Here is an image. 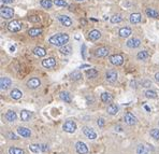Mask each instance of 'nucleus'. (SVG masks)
Instances as JSON below:
<instances>
[{
    "label": "nucleus",
    "mask_w": 159,
    "mask_h": 154,
    "mask_svg": "<svg viewBox=\"0 0 159 154\" xmlns=\"http://www.w3.org/2000/svg\"><path fill=\"white\" fill-rule=\"evenodd\" d=\"M69 36L67 34H56L49 38V42L55 46H64L68 43Z\"/></svg>",
    "instance_id": "f257e3e1"
},
{
    "label": "nucleus",
    "mask_w": 159,
    "mask_h": 154,
    "mask_svg": "<svg viewBox=\"0 0 159 154\" xmlns=\"http://www.w3.org/2000/svg\"><path fill=\"white\" fill-rule=\"evenodd\" d=\"M0 13H1V16L5 19H10L13 17L14 15V10L10 7H2L1 10H0Z\"/></svg>",
    "instance_id": "f03ea898"
},
{
    "label": "nucleus",
    "mask_w": 159,
    "mask_h": 154,
    "mask_svg": "<svg viewBox=\"0 0 159 154\" xmlns=\"http://www.w3.org/2000/svg\"><path fill=\"white\" fill-rule=\"evenodd\" d=\"M75 129H76V124H75V122H74V121L69 120L64 124V132L69 133V134L74 133L75 132Z\"/></svg>",
    "instance_id": "7ed1b4c3"
},
{
    "label": "nucleus",
    "mask_w": 159,
    "mask_h": 154,
    "mask_svg": "<svg viewBox=\"0 0 159 154\" xmlns=\"http://www.w3.org/2000/svg\"><path fill=\"white\" fill-rule=\"evenodd\" d=\"M110 63L112 65H115V66H121L124 63V57L119 55V54H114V55H111L110 56Z\"/></svg>",
    "instance_id": "20e7f679"
},
{
    "label": "nucleus",
    "mask_w": 159,
    "mask_h": 154,
    "mask_svg": "<svg viewBox=\"0 0 159 154\" xmlns=\"http://www.w3.org/2000/svg\"><path fill=\"white\" fill-rule=\"evenodd\" d=\"M117 78H118V75H117V72H116V70L111 69V70H109V71L106 73V81H108L109 83L116 82Z\"/></svg>",
    "instance_id": "39448f33"
},
{
    "label": "nucleus",
    "mask_w": 159,
    "mask_h": 154,
    "mask_svg": "<svg viewBox=\"0 0 159 154\" xmlns=\"http://www.w3.org/2000/svg\"><path fill=\"white\" fill-rule=\"evenodd\" d=\"M8 29L12 32H17V31L22 29V24L19 21H12V22L9 23Z\"/></svg>",
    "instance_id": "423d86ee"
},
{
    "label": "nucleus",
    "mask_w": 159,
    "mask_h": 154,
    "mask_svg": "<svg viewBox=\"0 0 159 154\" xmlns=\"http://www.w3.org/2000/svg\"><path fill=\"white\" fill-rule=\"evenodd\" d=\"M75 150L79 154H86L88 152V148L84 142L79 141V142H76L75 144Z\"/></svg>",
    "instance_id": "0eeeda50"
},
{
    "label": "nucleus",
    "mask_w": 159,
    "mask_h": 154,
    "mask_svg": "<svg viewBox=\"0 0 159 154\" xmlns=\"http://www.w3.org/2000/svg\"><path fill=\"white\" fill-rule=\"evenodd\" d=\"M83 133L88 139L93 140V139H96V138H97V134L94 132L93 128H89V127H86V126H85V127H83Z\"/></svg>",
    "instance_id": "6e6552de"
},
{
    "label": "nucleus",
    "mask_w": 159,
    "mask_h": 154,
    "mask_svg": "<svg viewBox=\"0 0 159 154\" xmlns=\"http://www.w3.org/2000/svg\"><path fill=\"white\" fill-rule=\"evenodd\" d=\"M42 66L45 68H53L54 66H56V59L53 57L45 58V59L42 60Z\"/></svg>",
    "instance_id": "1a4fd4ad"
},
{
    "label": "nucleus",
    "mask_w": 159,
    "mask_h": 154,
    "mask_svg": "<svg viewBox=\"0 0 159 154\" xmlns=\"http://www.w3.org/2000/svg\"><path fill=\"white\" fill-rule=\"evenodd\" d=\"M57 19H58V21H59V22L66 27H70L72 25L71 19H70L69 16H67V15H59Z\"/></svg>",
    "instance_id": "9d476101"
},
{
    "label": "nucleus",
    "mask_w": 159,
    "mask_h": 154,
    "mask_svg": "<svg viewBox=\"0 0 159 154\" xmlns=\"http://www.w3.org/2000/svg\"><path fill=\"white\" fill-rule=\"evenodd\" d=\"M40 85H41V82H40V80H39L38 78H31V79L27 82V86L29 87V88H32V90L38 88Z\"/></svg>",
    "instance_id": "9b49d317"
},
{
    "label": "nucleus",
    "mask_w": 159,
    "mask_h": 154,
    "mask_svg": "<svg viewBox=\"0 0 159 154\" xmlns=\"http://www.w3.org/2000/svg\"><path fill=\"white\" fill-rule=\"evenodd\" d=\"M12 84V81L9 78H5V77H2L0 79V86H1V90H8L9 87L11 86Z\"/></svg>",
    "instance_id": "f8f14e48"
},
{
    "label": "nucleus",
    "mask_w": 159,
    "mask_h": 154,
    "mask_svg": "<svg viewBox=\"0 0 159 154\" xmlns=\"http://www.w3.org/2000/svg\"><path fill=\"white\" fill-rule=\"evenodd\" d=\"M141 45V40L140 39H136V38H132L127 41V46L130 48V49H136V48H139Z\"/></svg>",
    "instance_id": "ddd939ff"
},
{
    "label": "nucleus",
    "mask_w": 159,
    "mask_h": 154,
    "mask_svg": "<svg viewBox=\"0 0 159 154\" xmlns=\"http://www.w3.org/2000/svg\"><path fill=\"white\" fill-rule=\"evenodd\" d=\"M125 122L128 125H134L136 123V117L133 115L132 113L127 112L125 114Z\"/></svg>",
    "instance_id": "4468645a"
},
{
    "label": "nucleus",
    "mask_w": 159,
    "mask_h": 154,
    "mask_svg": "<svg viewBox=\"0 0 159 154\" xmlns=\"http://www.w3.org/2000/svg\"><path fill=\"white\" fill-rule=\"evenodd\" d=\"M100 37H101V32L97 29L91 30L90 32L88 34V39H89L90 41H97Z\"/></svg>",
    "instance_id": "2eb2a0df"
},
{
    "label": "nucleus",
    "mask_w": 159,
    "mask_h": 154,
    "mask_svg": "<svg viewBox=\"0 0 159 154\" xmlns=\"http://www.w3.org/2000/svg\"><path fill=\"white\" fill-rule=\"evenodd\" d=\"M108 54H109V50L104 48V46H101V48L97 49L95 52V55L97 57H106L108 56Z\"/></svg>",
    "instance_id": "dca6fc26"
},
{
    "label": "nucleus",
    "mask_w": 159,
    "mask_h": 154,
    "mask_svg": "<svg viewBox=\"0 0 159 154\" xmlns=\"http://www.w3.org/2000/svg\"><path fill=\"white\" fill-rule=\"evenodd\" d=\"M141 19H142V16H141L140 13H132L129 17V21L131 24H139L141 22Z\"/></svg>",
    "instance_id": "f3484780"
},
{
    "label": "nucleus",
    "mask_w": 159,
    "mask_h": 154,
    "mask_svg": "<svg viewBox=\"0 0 159 154\" xmlns=\"http://www.w3.org/2000/svg\"><path fill=\"white\" fill-rule=\"evenodd\" d=\"M17 134L21 135L22 137H30L31 132L30 129H28V128L26 127H19V129H17Z\"/></svg>",
    "instance_id": "a211bd4d"
},
{
    "label": "nucleus",
    "mask_w": 159,
    "mask_h": 154,
    "mask_svg": "<svg viewBox=\"0 0 159 154\" xmlns=\"http://www.w3.org/2000/svg\"><path fill=\"white\" fill-rule=\"evenodd\" d=\"M131 29L129 28V27H124V28H121L119 29V36H121V38H127L129 37L130 35H131Z\"/></svg>",
    "instance_id": "6ab92c4d"
},
{
    "label": "nucleus",
    "mask_w": 159,
    "mask_h": 154,
    "mask_svg": "<svg viewBox=\"0 0 159 154\" xmlns=\"http://www.w3.org/2000/svg\"><path fill=\"white\" fill-rule=\"evenodd\" d=\"M118 110H119V108H118V106L115 105V104H111V105L108 107V113L111 114V115H115V114L118 112Z\"/></svg>",
    "instance_id": "aec40b11"
},
{
    "label": "nucleus",
    "mask_w": 159,
    "mask_h": 154,
    "mask_svg": "<svg viewBox=\"0 0 159 154\" xmlns=\"http://www.w3.org/2000/svg\"><path fill=\"white\" fill-rule=\"evenodd\" d=\"M145 13H146V15H147L148 17H153V19H157L159 16V13L156 10H154V9H151V8H148V9H146L145 10Z\"/></svg>",
    "instance_id": "412c9836"
},
{
    "label": "nucleus",
    "mask_w": 159,
    "mask_h": 154,
    "mask_svg": "<svg viewBox=\"0 0 159 154\" xmlns=\"http://www.w3.org/2000/svg\"><path fill=\"white\" fill-rule=\"evenodd\" d=\"M31 115H32V113L30 111H27V110H23L22 112H21V119L22 121L24 122H27L28 120H30Z\"/></svg>",
    "instance_id": "4be33fe9"
},
{
    "label": "nucleus",
    "mask_w": 159,
    "mask_h": 154,
    "mask_svg": "<svg viewBox=\"0 0 159 154\" xmlns=\"http://www.w3.org/2000/svg\"><path fill=\"white\" fill-rule=\"evenodd\" d=\"M42 34V29L40 28H30V29L28 30V35L30 36V37H38L40 35Z\"/></svg>",
    "instance_id": "5701e85b"
},
{
    "label": "nucleus",
    "mask_w": 159,
    "mask_h": 154,
    "mask_svg": "<svg viewBox=\"0 0 159 154\" xmlns=\"http://www.w3.org/2000/svg\"><path fill=\"white\" fill-rule=\"evenodd\" d=\"M34 55H37V56H39V57H43L46 55L45 49H43V48H41V46L36 48V49L34 50Z\"/></svg>",
    "instance_id": "b1692460"
},
{
    "label": "nucleus",
    "mask_w": 159,
    "mask_h": 154,
    "mask_svg": "<svg viewBox=\"0 0 159 154\" xmlns=\"http://www.w3.org/2000/svg\"><path fill=\"white\" fill-rule=\"evenodd\" d=\"M101 100H102V102H104V104H109V102H111L113 100V96L111 94H109V93H103V94L101 95Z\"/></svg>",
    "instance_id": "393cba45"
},
{
    "label": "nucleus",
    "mask_w": 159,
    "mask_h": 154,
    "mask_svg": "<svg viewBox=\"0 0 159 154\" xmlns=\"http://www.w3.org/2000/svg\"><path fill=\"white\" fill-rule=\"evenodd\" d=\"M59 97L64 102H71V96H70V94H69L68 92H61L60 94H59Z\"/></svg>",
    "instance_id": "a878e982"
},
{
    "label": "nucleus",
    "mask_w": 159,
    "mask_h": 154,
    "mask_svg": "<svg viewBox=\"0 0 159 154\" xmlns=\"http://www.w3.org/2000/svg\"><path fill=\"white\" fill-rule=\"evenodd\" d=\"M5 119L9 121V122H14L16 120V113L14 111H8L5 113Z\"/></svg>",
    "instance_id": "bb28decb"
},
{
    "label": "nucleus",
    "mask_w": 159,
    "mask_h": 154,
    "mask_svg": "<svg viewBox=\"0 0 159 154\" xmlns=\"http://www.w3.org/2000/svg\"><path fill=\"white\" fill-rule=\"evenodd\" d=\"M11 97L13 98V99H16V100H17V99H21V98H22V96H23V93H22V92H21V90H13L11 92Z\"/></svg>",
    "instance_id": "cd10ccee"
},
{
    "label": "nucleus",
    "mask_w": 159,
    "mask_h": 154,
    "mask_svg": "<svg viewBox=\"0 0 159 154\" xmlns=\"http://www.w3.org/2000/svg\"><path fill=\"white\" fill-rule=\"evenodd\" d=\"M86 75L89 79H95L96 77L98 75V71L96 69H88L87 71H86Z\"/></svg>",
    "instance_id": "c85d7f7f"
},
{
    "label": "nucleus",
    "mask_w": 159,
    "mask_h": 154,
    "mask_svg": "<svg viewBox=\"0 0 159 154\" xmlns=\"http://www.w3.org/2000/svg\"><path fill=\"white\" fill-rule=\"evenodd\" d=\"M72 52V49H71V46L70 45H64V46H61V49H60V53L61 54H64V55H69L70 53Z\"/></svg>",
    "instance_id": "c756f323"
},
{
    "label": "nucleus",
    "mask_w": 159,
    "mask_h": 154,
    "mask_svg": "<svg viewBox=\"0 0 159 154\" xmlns=\"http://www.w3.org/2000/svg\"><path fill=\"white\" fill-rule=\"evenodd\" d=\"M29 150L34 153H38L40 151H42V146L41 144H31L29 147Z\"/></svg>",
    "instance_id": "7c9ffc66"
},
{
    "label": "nucleus",
    "mask_w": 159,
    "mask_h": 154,
    "mask_svg": "<svg viewBox=\"0 0 159 154\" xmlns=\"http://www.w3.org/2000/svg\"><path fill=\"white\" fill-rule=\"evenodd\" d=\"M53 1L52 0H41V6L45 9H51L53 6Z\"/></svg>",
    "instance_id": "2f4dec72"
},
{
    "label": "nucleus",
    "mask_w": 159,
    "mask_h": 154,
    "mask_svg": "<svg viewBox=\"0 0 159 154\" xmlns=\"http://www.w3.org/2000/svg\"><path fill=\"white\" fill-rule=\"evenodd\" d=\"M123 21V17H121V15L117 14V15H113L112 17H111V23L112 24H118V23H121Z\"/></svg>",
    "instance_id": "473e14b6"
},
{
    "label": "nucleus",
    "mask_w": 159,
    "mask_h": 154,
    "mask_svg": "<svg viewBox=\"0 0 159 154\" xmlns=\"http://www.w3.org/2000/svg\"><path fill=\"white\" fill-rule=\"evenodd\" d=\"M136 57H138V59L144 60V59H146V58L148 57V53L146 52V51H141V52L138 53Z\"/></svg>",
    "instance_id": "72a5a7b5"
},
{
    "label": "nucleus",
    "mask_w": 159,
    "mask_h": 154,
    "mask_svg": "<svg viewBox=\"0 0 159 154\" xmlns=\"http://www.w3.org/2000/svg\"><path fill=\"white\" fill-rule=\"evenodd\" d=\"M9 153L10 154H24V150L19 149V148H14L12 147L9 149Z\"/></svg>",
    "instance_id": "f704fd0d"
},
{
    "label": "nucleus",
    "mask_w": 159,
    "mask_h": 154,
    "mask_svg": "<svg viewBox=\"0 0 159 154\" xmlns=\"http://www.w3.org/2000/svg\"><path fill=\"white\" fill-rule=\"evenodd\" d=\"M147 153V148L144 147V146H139L136 149V154H146Z\"/></svg>",
    "instance_id": "c9c22d12"
},
{
    "label": "nucleus",
    "mask_w": 159,
    "mask_h": 154,
    "mask_svg": "<svg viewBox=\"0 0 159 154\" xmlns=\"http://www.w3.org/2000/svg\"><path fill=\"white\" fill-rule=\"evenodd\" d=\"M151 136L156 140H159V129L157 128H154V129H151Z\"/></svg>",
    "instance_id": "e433bc0d"
},
{
    "label": "nucleus",
    "mask_w": 159,
    "mask_h": 154,
    "mask_svg": "<svg viewBox=\"0 0 159 154\" xmlns=\"http://www.w3.org/2000/svg\"><path fill=\"white\" fill-rule=\"evenodd\" d=\"M145 96L147 98H156L157 97V93L155 90H146L145 92Z\"/></svg>",
    "instance_id": "4c0bfd02"
},
{
    "label": "nucleus",
    "mask_w": 159,
    "mask_h": 154,
    "mask_svg": "<svg viewBox=\"0 0 159 154\" xmlns=\"http://www.w3.org/2000/svg\"><path fill=\"white\" fill-rule=\"evenodd\" d=\"M81 78H82V75H81L79 71H74V72H72V73H71V79L74 80V81H76V80H80Z\"/></svg>",
    "instance_id": "58836bf2"
},
{
    "label": "nucleus",
    "mask_w": 159,
    "mask_h": 154,
    "mask_svg": "<svg viewBox=\"0 0 159 154\" xmlns=\"http://www.w3.org/2000/svg\"><path fill=\"white\" fill-rule=\"evenodd\" d=\"M54 3L58 7H66L67 6V2L64 0H54Z\"/></svg>",
    "instance_id": "ea45409f"
},
{
    "label": "nucleus",
    "mask_w": 159,
    "mask_h": 154,
    "mask_svg": "<svg viewBox=\"0 0 159 154\" xmlns=\"http://www.w3.org/2000/svg\"><path fill=\"white\" fill-rule=\"evenodd\" d=\"M28 19H29L30 22H32V23L40 22V17H39V16H30V17H29Z\"/></svg>",
    "instance_id": "a19ab883"
},
{
    "label": "nucleus",
    "mask_w": 159,
    "mask_h": 154,
    "mask_svg": "<svg viewBox=\"0 0 159 154\" xmlns=\"http://www.w3.org/2000/svg\"><path fill=\"white\" fill-rule=\"evenodd\" d=\"M97 123H98V125L100 127H103V125H104V120H103V119H98Z\"/></svg>",
    "instance_id": "79ce46f5"
},
{
    "label": "nucleus",
    "mask_w": 159,
    "mask_h": 154,
    "mask_svg": "<svg viewBox=\"0 0 159 154\" xmlns=\"http://www.w3.org/2000/svg\"><path fill=\"white\" fill-rule=\"evenodd\" d=\"M151 83L149 82V81H145V82L143 83V85H144V87H148L149 85H151Z\"/></svg>",
    "instance_id": "37998d69"
},
{
    "label": "nucleus",
    "mask_w": 159,
    "mask_h": 154,
    "mask_svg": "<svg viewBox=\"0 0 159 154\" xmlns=\"http://www.w3.org/2000/svg\"><path fill=\"white\" fill-rule=\"evenodd\" d=\"M1 1H2V2H3V3H7V4H9V3H12V2H13V1H14V0H1Z\"/></svg>",
    "instance_id": "c03bdc74"
},
{
    "label": "nucleus",
    "mask_w": 159,
    "mask_h": 154,
    "mask_svg": "<svg viewBox=\"0 0 159 154\" xmlns=\"http://www.w3.org/2000/svg\"><path fill=\"white\" fill-rule=\"evenodd\" d=\"M9 137H10V139H16V136L14 134H12V133L9 134Z\"/></svg>",
    "instance_id": "a18cd8bd"
},
{
    "label": "nucleus",
    "mask_w": 159,
    "mask_h": 154,
    "mask_svg": "<svg viewBox=\"0 0 159 154\" xmlns=\"http://www.w3.org/2000/svg\"><path fill=\"white\" fill-rule=\"evenodd\" d=\"M155 79L157 82H159V72H157V73L155 75Z\"/></svg>",
    "instance_id": "49530a36"
},
{
    "label": "nucleus",
    "mask_w": 159,
    "mask_h": 154,
    "mask_svg": "<svg viewBox=\"0 0 159 154\" xmlns=\"http://www.w3.org/2000/svg\"><path fill=\"white\" fill-rule=\"evenodd\" d=\"M80 68H81V69H82V68H89V65H82Z\"/></svg>",
    "instance_id": "de8ad7c7"
},
{
    "label": "nucleus",
    "mask_w": 159,
    "mask_h": 154,
    "mask_svg": "<svg viewBox=\"0 0 159 154\" xmlns=\"http://www.w3.org/2000/svg\"><path fill=\"white\" fill-rule=\"evenodd\" d=\"M10 50H11V52H14V51H15V46H14V45H13V46H11V48H10Z\"/></svg>",
    "instance_id": "09e8293b"
},
{
    "label": "nucleus",
    "mask_w": 159,
    "mask_h": 154,
    "mask_svg": "<svg viewBox=\"0 0 159 154\" xmlns=\"http://www.w3.org/2000/svg\"><path fill=\"white\" fill-rule=\"evenodd\" d=\"M145 109L147 110V111H149V110H151V109H149V108H148V107H147V106H145Z\"/></svg>",
    "instance_id": "8fccbe9b"
},
{
    "label": "nucleus",
    "mask_w": 159,
    "mask_h": 154,
    "mask_svg": "<svg viewBox=\"0 0 159 154\" xmlns=\"http://www.w3.org/2000/svg\"><path fill=\"white\" fill-rule=\"evenodd\" d=\"M76 1H84V0H76Z\"/></svg>",
    "instance_id": "3c124183"
},
{
    "label": "nucleus",
    "mask_w": 159,
    "mask_h": 154,
    "mask_svg": "<svg viewBox=\"0 0 159 154\" xmlns=\"http://www.w3.org/2000/svg\"><path fill=\"white\" fill-rule=\"evenodd\" d=\"M146 154H148V153H146Z\"/></svg>",
    "instance_id": "603ef678"
}]
</instances>
